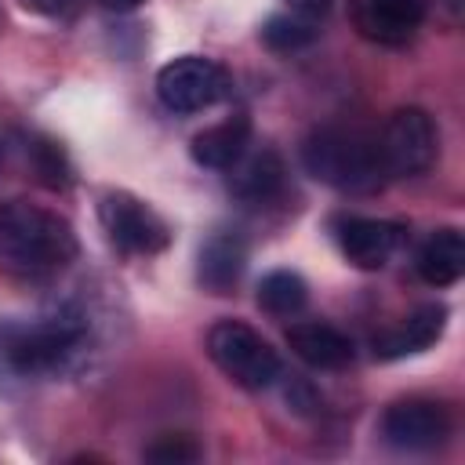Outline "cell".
<instances>
[{
    "instance_id": "obj_1",
    "label": "cell",
    "mask_w": 465,
    "mask_h": 465,
    "mask_svg": "<svg viewBox=\"0 0 465 465\" xmlns=\"http://www.w3.org/2000/svg\"><path fill=\"white\" fill-rule=\"evenodd\" d=\"M302 163L316 182L341 193H374L389 182L378 134L363 127H316L302 145Z\"/></svg>"
},
{
    "instance_id": "obj_2",
    "label": "cell",
    "mask_w": 465,
    "mask_h": 465,
    "mask_svg": "<svg viewBox=\"0 0 465 465\" xmlns=\"http://www.w3.org/2000/svg\"><path fill=\"white\" fill-rule=\"evenodd\" d=\"M73 254L76 232L62 214L22 200L0 203V262L25 272H51L73 262Z\"/></svg>"
},
{
    "instance_id": "obj_3",
    "label": "cell",
    "mask_w": 465,
    "mask_h": 465,
    "mask_svg": "<svg viewBox=\"0 0 465 465\" xmlns=\"http://www.w3.org/2000/svg\"><path fill=\"white\" fill-rule=\"evenodd\" d=\"M87 338V320L80 312H54L25 327H7L0 334V352L18 374H51L65 367Z\"/></svg>"
},
{
    "instance_id": "obj_4",
    "label": "cell",
    "mask_w": 465,
    "mask_h": 465,
    "mask_svg": "<svg viewBox=\"0 0 465 465\" xmlns=\"http://www.w3.org/2000/svg\"><path fill=\"white\" fill-rule=\"evenodd\" d=\"M207 352L218 363V371L243 389H265L280 378L276 349L240 320H218L207 331Z\"/></svg>"
},
{
    "instance_id": "obj_5",
    "label": "cell",
    "mask_w": 465,
    "mask_h": 465,
    "mask_svg": "<svg viewBox=\"0 0 465 465\" xmlns=\"http://www.w3.org/2000/svg\"><path fill=\"white\" fill-rule=\"evenodd\" d=\"M378 145H381V160H385L389 178H418L436 163L440 134H436V124L425 109L403 105L378 131Z\"/></svg>"
},
{
    "instance_id": "obj_6",
    "label": "cell",
    "mask_w": 465,
    "mask_h": 465,
    "mask_svg": "<svg viewBox=\"0 0 465 465\" xmlns=\"http://www.w3.org/2000/svg\"><path fill=\"white\" fill-rule=\"evenodd\" d=\"M156 94L171 113H200L229 94V73L200 54H182L156 73Z\"/></svg>"
},
{
    "instance_id": "obj_7",
    "label": "cell",
    "mask_w": 465,
    "mask_h": 465,
    "mask_svg": "<svg viewBox=\"0 0 465 465\" xmlns=\"http://www.w3.org/2000/svg\"><path fill=\"white\" fill-rule=\"evenodd\" d=\"M98 218L105 225V236L116 251L124 254H156L167 247L171 232L163 225V218L142 203L138 196L116 189V193H105L102 203H98Z\"/></svg>"
},
{
    "instance_id": "obj_8",
    "label": "cell",
    "mask_w": 465,
    "mask_h": 465,
    "mask_svg": "<svg viewBox=\"0 0 465 465\" xmlns=\"http://www.w3.org/2000/svg\"><path fill=\"white\" fill-rule=\"evenodd\" d=\"M381 436L400 450H436L450 436V411L425 396L396 400L381 414Z\"/></svg>"
},
{
    "instance_id": "obj_9",
    "label": "cell",
    "mask_w": 465,
    "mask_h": 465,
    "mask_svg": "<svg viewBox=\"0 0 465 465\" xmlns=\"http://www.w3.org/2000/svg\"><path fill=\"white\" fill-rule=\"evenodd\" d=\"M349 7L356 29L367 40L389 47L407 44L429 15V0H349Z\"/></svg>"
},
{
    "instance_id": "obj_10",
    "label": "cell",
    "mask_w": 465,
    "mask_h": 465,
    "mask_svg": "<svg viewBox=\"0 0 465 465\" xmlns=\"http://www.w3.org/2000/svg\"><path fill=\"white\" fill-rule=\"evenodd\" d=\"M338 243L356 269H381L403 243V225L385 218H341Z\"/></svg>"
},
{
    "instance_id": "obj_11",
    "label": "cell",
    "mask_w": 465,
    "mask_h": 465,
    "mask_svg": "<svg viewBox=\"0 0 465 465\" xmlns=\"http://www.w3.org/2000/svg\"><path fill=\"white\" fill-rule=\"evenodd\" d=\"M443 327H447V309L440 302L418 305L403 323H396L392 331H385L381 338H374V356L378 360H400V356L421 352L432 341H440Z\"/></svg>"
},
{
    "instance_id": "obj_12",
    "label": "cell",
    "mask_w": 465,
    "mask_h": 465,
    "mask_svg": "<svg viewBox=\"0 0 465 465\" xmlns=\"http://www.w3.org/2000/svg\"><path fill=\"white\" fill-rule=\"evenodd\" d=\"M247 265V243L240 232H214L196 258V280L211 294H229Z\"/></svg>"
},
{
    "instance_id": "obj_13",
    "label": "cell",
    "mask_w": 465,
    "mask_h": 465,
    "mask_svg": "<svg viewBox=\"0 0 465 465\" xmlns=\"http://www.w3.org/2000/svg\"><path fill=\"white\" fill-rule=\"evenodd\" d=\"M287 345L294 349V356L302 363H309L316 371H341L356 356L349 334H341L331 323H294L287 331Z\"/></svg>"
},
{
    "instance_id": "obj_14",
    "label": "cell",
    "mask_w": 465,
    "mask_h": 465,
    "mask_svg": "<svg viewBox=\"0 0 465 465\" xmlns=\"http://www.w3.org/2000/svg\"><path fill=\"white\" fill-rule=\"evenodd\" d=\"M247 142H251V120L243 113L214 124V127H203L189 153L200 167H211V171H229L243 153H247Z\"/></svg>"
},
{
    "instance_id": "obj_15",
    "label": "cell",
    "mask_w": 465,
    "mask_h": 465,
    "mask_svg": "<svg viewBox=\"0 0 465 465\" xmlns=\"http://www.w3.org/2000/svg\"><path fill=\"white\" fill-rule=\"evenodd\" d=\"M418 276L429 287H450L465 272V236L458 229H436L418 251Z\"/></svg>"
},
{
    "instance_id": "obj_16",
    "label": "cell",
    "mask_w": 465,
    "mask_h": 465,
    "mask_svg": "<svg viewBox=\"0 0 465 465\" xmlns=\"http://www.w3.org/2000/svg\"><path fill=\"white\" fill-rule=\"evenodd\" d=\"M229 171V193L247 203H265L283 189V160L272 149H262L247 160L240 156Z\"/></svg>"
},
{
    "instance_id": "obj_17",
    "label": "cell",
    "mask_w": 465,
    "mask_h": 465,
    "mask_svg": "<svg viewBox=\"0 0 465 465\" xmlns=\"http://www.w3.org/2000/svg\"><path fill=\"white\" fill-rule=\"evenodd\" d=\"M305 302H309V287L291 269H272L258 283V305L269 316H294L305 309Z\"/></svg>"
},
{
    "instance_id": "obj_18",
    "label": "cell",
    "mask_w": 465,
    "mask_h": 465,
    "mask_svg": "<svg viewBox=\"0 0 465 465\" xmlns=\"http://www.w3.org/2000/svg\"><path fill=\"white\" fill-rule=\"evenodd\" d=\"M262 40L265 47L272 51H298L305 44L316 40V29L309 18H298V15H272L265 25H262Z\"/></svg>"
},
{
    "instance_id": "obj_19",
    "label": "cell",
    "mask_w": 465,
    "mask_h": 465,
    "mask_svg": "<svg viewBox=\"0 0 465 465\" xmlns=\"http://www.w3.org/2000/svg\"><path fill=\"white\" fill-rule=\"evenodd\" d=\"M33 167L47 189H65L73 182V167H69L58 142H47V138L33 142Z\"/></svg>"
},
{
    "instance_id": "obj_20",
    "label": "cell",
    "mask_w": 465,
    "mask_h": 465,
    "mask_svg": "<svg viewBox=\"0 0 465 465\" xmlns=\"http://www.w3.org/2000/svg\"><path fill=\"white\" fill-rule=\"evenodd\" d=\"M145 458L156 461V465H185V461H196L200 458V443L193 436H160L156 443L145 447Z\"/></svg>"
},
{
    "instance_id": "obj_21",
    "label": "cell",
    "mask_w": 465,
    "mask_h": 465,
    "mask_svg": "<svg viewBox=\"0 0 465 465\" xmlns=\"http://www.w3.org/2000/svg\"><path fill=\"white\" fill-rule=\"evenodd\" d=\"M25 11H33V15H47V18H58V15H65V11H73V4L76 0H18Z\"/></svg>"
},
{
    "instance_id": "obj_22",
    "label": "cell",
    "mask_w": 465,
    "mask_h": 465,
    "mask_svg": "<svg viewBox=\"0 0 465 465\" xmlns=\"http://www.w3.org/2000/svg\"><path fill=\"white\" fill-rule=\"evenodd\" d=\"M287 7L298 15V18H323L331 11V0H287Z\"/></svg>"
},
{
    "instance_id": "obj_23",
    "label": "cell",
    "mask_w": 465,
    "mask_h": 465,
    "mask_svg": "<svg viewBox=\"0 0 465 465\" xmlns=\"http://www.w3.org/2000/svg\"><path fill=\"white\" fill-rule=\"evenodd\" d=\"M102 4H105L109 11H134L142 0H102Z\"/></svg>"
}]
</instances>
